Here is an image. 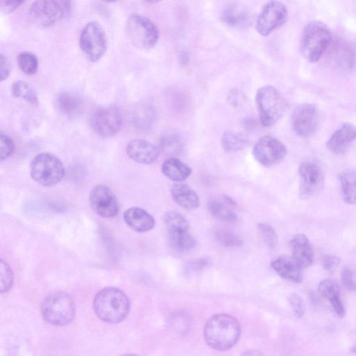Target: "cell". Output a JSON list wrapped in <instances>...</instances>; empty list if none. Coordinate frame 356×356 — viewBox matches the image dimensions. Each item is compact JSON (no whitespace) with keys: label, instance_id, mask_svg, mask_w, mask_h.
<instances>
[{"label":"cell","instance_id":"obj_16","mask_svg":"<svg viewBox=\"0 0 356 356\" xmlns=\"http://www.w3.org/2000/svg\"><path fill=\"white\" fill-rule=\"evenodd\" d=\"M127 154L133 161L141 164H151L159 156L158 147L144 139L131 140L127 146Z\"/></svg>","mask_w":356,"mask_h":356},{"label":"cell","instance_id":"obj_13","mask_svg":"<svg viewBox=\"0 0 356 356\" xmlns=\"http://www.w3.org/2000/svg\"><path fill=\"white\" fill-rule=\"evenodd\" d=\"M298 174L300 199H309L322 190L324 184V175L318 164L308 161H304L299 166Z\"/></svg>","mask_w":356,"mask_h":356},{"label":"cell","instance_id":"obj_39","mask_svg":"<svg viewBox=\"0 0 356 356\" xmlns=\"http://www.w3.org/2000/svg\"><path fill=\"white\" fill-rule=\"evenodd\" d=\"M289 302L297 317H302L305 314V304L301 296L297 293H292L289 297Z\"/></svg>","mask_w":356,"mask_h":356},{"label":"cell","instance_id":"obj_31","mask_svg":"<svg viewBox=\"0 0 356 356\" xmlns=\"http://www.w3.org/2000/svg\"><path fill=\"white\" fill-rule=\"evenodd\" d=\"M163 222L168 232L188 231L190 227L187 219L175 211H169L164 214Z\"/></svg>","mask_w":356,"mask_h":356},{"label":"cell","instance_id":"obj_35","mask_svg":"<svg viewBox=\"0 0 356 356\" xmlns=\"http://www.w3.org/2000/svg\"><path fill=\"white\" fill-rule=\"evenodd\" d=\"M13 283V274L9 265L3 259L1 260V292L10 290Z\"/></svg>","mask_w":356,"mask_h":356},{"label":"cell","instance_id":"obj_40","mask_svg":"<svg viewBox=\"0 0 356 356\" xmlns=\"http://www.w3.org/2000/svg\"><path fill=\"white\" fill-rule=\"evenodd\" d=\"M343 286L349 291H356V272L350 268L343 270L341 276Z\"/></svg>","mask_w":356,"mask_h":356},{"label":"cell","instance_id":"obj_14","mask_svg":"<svg viewBox=\"0 0 356 356\" xmlns=\"http://www.w3.org/2000/svg\"><path fill=\"white\" fill-rule=\"evenodd\" d=\"M319 119L318 111L315 105L302 104L292 113L291 127L297 136L308 138L316 131Z\"/></svg>","mask_w":356,"mask_h":356},{"label":"cell","instance_id":"obj_3","mask_svg":"<svg viewBox=\"0 0 356 356\" xmlns=\"http://www.w3.org/2000/svg\"><path fill=\"white\" fill-rule=\"evenodd\" d=\"M332 33L323 22L313 20L304 27L300 41V51L309 63L318 62L332 42Z\"/></svg>","mask_w":356,"mask_h":356},{"label":"cell","instance_id":"obj_10","mask_svg":"<svg viewBox=\"0 0 356 356\" xmlns=\"http://www.w3.org/2000/svg\"><path fill=\"white\" fill-rule=\"evenodd\" d=\"M90 125L95 134L103 137L115 135L120 129L122 116L115 106H103L95 109L90 115Z\"/></svg>","mask_w":356,"mask_h":356},{"label":"cell","instance_id":"obj_38","mask_svg":"<svg viewBox=\"0 0 356 356\" xmlns=\"http://www.w3.org/2000/svg\"><path fill=\"white\" fill-rule=\"evenodd\" d=\"M163 143L165 149L172 154H177L182 147L181 138L174 133L167 135L163 139Z\"/></svg>","mask_w":356,"mask_h":356},{"label":"cell","instance_id":"obj_48","mask_svg":"<svg viewBox=\"0 0 356 356\" xmlns=\"http://www.w3.org/2000/svg\"><path fill=\"white\" fill-rule=\"evenodd\" d=\"M102 1L107 2V3H113V2L116 1L117 0H102Z\"/></svg>","mask_w":356,"mask_h":356},{"label":"cell","instance_id":"obj_11","mask_svg":"<svg viewBox=\"0 0 356 356\" xmlns=\"http://www.w3.org/2000/svg\"><path fill=\"white\" fill-rule=\"evenodd\" d=\"M65 15V11L58 0H36L29 10L31 21L41 28L51 26Z\"/></svg>","mask_w":356,"mask_h":356},{"label":"cell","instance_id":"obj_41","mask_svg":"<svg viewBox=\"0 0 356 356\" xmlns=\"http://www.w3.org/2000/svg\"><path fill=\"white\" fill-rule=\"evenodd\" d=\"M25 0H0L1 10L5 13H10L17 9Z\"/></svg>","mask_w":356,"mask_h":356},{"label":"cell","instance_id":"obj_36","mask_svg":"<svg viewBox=\"0 0 356 356\" xmlns=\"http://www.w3.org/2000/svg\"><path fill=\"white\" fill-rule=\"evenodd\" d=\"M258 229L266 243L271 249H273L277 243V236L274 229L266 223L258 224Z\"/></svg>","mask_w":356,"mask_h":356},{"label":"cell","instance_id":"obj_6","mask_svg":"<svg viewBox=\"0 0 356 356\" xmlns=\"http://www.w3.org/2000/svg\"><path fill=\"white\" fill-rule=\"evenodd\" d=\"M31 178L43 186L58 184L65 175V168L61 161L54 154L41 152L35 155L30 165Z\"/></svg>","mask_w":356,"mask_h":356},{"label":"cell","instance_id":"obj_44","mask_svg":"<svg viewBox=\"0 0 356 356\" xmlns=\"http://www.w3.org/2000/svg\"><path fill=\"white\" fill-rule=\"evenodd\" d=\"M207 260H205L204 259H202L200 260H198L197 261H195L192 264V265H191L189 267H192V268H189L190 270H197L198 269H200L202 268L203 266H206V264H207Z\"/></svg>","mask_w":356,"mask_h":356},{"label":"cell","instance_id":"obj_12","mask_svg":"<svg viewBox=\"0 0 356 356\" xmlns=\"http://www.w3.org/2000/svg\"><path fill=\"white\" fill-rule=\"evenodd\" d=\"M287 18L288 10L285 5L279 1L271 0L264 6L257 19V31L260 35L267 36L284 24Z\"/></svg>","mask_w":356,"mask_h":356},{"label":"cell","instance_id":"obj_47","mask_svg":"<svg viewBox=\"0 0 356 356\" xmlns=\"http://www.w3.org/2000/svg\"><path fill=\"white\" fill-rule=\"evenodd\" d=\"M351 351L356 353V344H354L351 348Z\"/></svg>","mask_w":356,"mask_h":356},{"label":"cell","instance_id":"obj_42","mask_svg":"<svg viewBox=\"0 0 356 356\" xmlns=\"http://www.w3.org/2000/svg\"><path fill=\"white\" fill-rule=\"evenodd\" d=\"M323 267L327 271L334 272L340 264V259L334 255H325L323 258Z\"/></svg>","mask_w":356,"mask_h":356},{"label":"cell","instance_id":"obj_32","mask_svg":"<svg viewBox=\"0 0 356 356\" xmlns=\"http://www.w3.org/2000/svg\"><path fill=\"white\" fill-rule=\"evenodd\" d=\"M11 91L15 97H20L26 102L38 104V99L35 90L26 82L24 81H16L11 86Z\"/></svg>","mask_w":356,"mask_h":356},{"label":"cell","instance_id":"obj_15","mask_svg":"<svg viewBox=\"0 0 356 356\" xmlns=\"http://www.w3.org/2000/svg\"><path fill=\"white\" fill-rule=\"evenodd\" d=\"M93 211L103 218H113L119 212L118 201L111 188L103 184L95 186L90 193Z\"/></svg>","mask_w":356,"mask_h":356},{"label":"cell","instance_id":"obj_20","mask_svg":"<svg viewBox=\"0 0 356 356\" xmlns=\"http://www.w3.org/2000/svg\"><path fill=\"white\" fill-rule=\"evenodd\" d=\"M124 220L129 227L139 232L149 231L155 224L153 216L139 207H131L126 210Z\"/></svg>","mask_w":356,"mask_h":356},{"label":"cell","instance_id":"obj_46","mask_svg":"<svg viewBox=\"0 0 356 356\" xmlns=\"http://www.w3.org/2000/svg\"><path fill=\"white\" fill-rule=\"evenodd\" d=\"M163 0H145V1L149 4H155Z\"/></svg>","mask_w":356,"mask_h":356},{"label":"cell","instance_id":"obj_30","mask_svg":"<svg viewBox=\"0 0 356 356\" xmlns=\"http://www.w3.org/2000/svg\"><path fill=\"white\" fill-rule=\"evenodd\" d=\"M222 148L226 152H236L243 149L248 140L242 136L232 131H225L220 139Z\"/></svg>","mask_w":356,"mask_h":356},{"label":"cell","instance_id":"obj_8","mask_svg":"<svg viewBox=\"0 0 356 356\" xmlns=\"http://www.w3.org/2000/svg\"><path fill=\"white\" fill-rule=\"evenodd\" d=\"M79 47L92 62L102 58L107 49V39L103 27L97 22H90L83 28L79 37Z\"/></svg>","mask_w":356,"mask_h":356},{"label":"cell","instance_id":"obj_22","mask_svg":"<svg viewBox=\"0 0 356 356\" xmlns=\"http://www.w3.org/2000/svg\"><path fill=\"white\" fill-rule=\"evenodd\" d=\"M170 195L175 202L184 209L193 210L200 205L198 195L187 184H174L170 188Z\"/></svg>","mask_w":356,"mask_h":356},{"label":"cell","instance_id":"obj_28","mask_svg":"<svg viewBox=\"0 0 356 356\" xmlns=\"http://www.w3.org/2000/svg\"><path fill=\"white\" fill-rule=\"evenodd\" d=\"M168 238L170 245L178 251L192 250L196 245L195 238L188 231L168 232Z\"/></svg>","mask_w":356,"mask_h":356},{"label":"cell","instance_id":"obj_17","mask_svg":"<svg viewBox=\"0 0 356 356\" xmlns=\"http://www.w3.org/2000/svg\"><path fill=\"white\" fill-rule=\"evenodd\" d=\"M355 140L356 127L350 123H345L332 134L326 146L330 152L341 154L346 152Z\"/></svg>","mask_w":356,"mask_h":356},{"label":"cell","instance_id":"obj_26","mask_svg":"<svg viewBox=\"0 0 356 356\" xmlns=\"http://www.w3.org/2000/svg\"><path fill=\"white\" fill-rule=\"evenodd\" d=\"M336 64L344 70H351L356 65V50L349 43L339 42L333 49Z\"/></svg>","mask_w":356,"mask_h":356},{"label":"cell","instance_id":"obj_4","mask_svg":"<svg viewBox=\"0 0 356 356\" xmlns=\"http://www.w3.org/2000/svg\"><path fill=\"white\" fill-rule=\"evenodd\" d=\"M40 310L47 322L58 326L71 323L76 311L72 298L63 291H56L48 295L43 300Z\"/></svg>","mask_w":356,"mask_h":356},{"label":"cell","instance_id":"obj_25","mask_svg":"<svg viewBox=\"0 0 356 356\" xmlns=\"http://www.w3.org/2000/svg\"><path fill=\"white\" fill-rule=\"evenodd\" d=\"M59 112L69 118L79 115L82 111V101L76 94L70 92L60 93L56 101Z\"/></svg>","mask_w":356,"mask_h":356},{"label":"cell","instance_id":"obj_34","mask_svg":"<svg viewBox=\"0 0 356 356\" xmlns=\"http://www.w3.org/2000/svg\"><path fill=\"white\" fill-rule=\"evenodd\" d=\"M215 237L218 243L226 247H238L242 245L241 237L232 231L218 230L215 233Z\"/></svg>","mask_w":356,"mask_h":356},{"label":"cell","instance_id":"obj_1","mask_svg":"<svg viewBox=\"0 0 356 356\" xmlns=\"http://www.w3.org/2000/svg\"><path fill=\"white\" fill-rule=\"evenodd\" d=\"M241 332L240 324L234 317L226 314H218L207 321L204 338L211 348L227 350L237 343Z\"/></svg>","mask_w":356,"mask_h":356},{"label":"cell","instance_id":"obj_19","mask_svg":"<svg viewBox=\"0 0 356 356\" xmlns=\"http://www.w3.org/2000/svg\"><path fill=\"white\" fill-rule=\"evenodd\" d=\"M271 266L282 278L296 283L302 282V268L293 257H279L271 262Z\"/></svg>","mask_w":356,"mask_h":356},{"label":"cell","instance_id":"obj_5","mask_svg":"<svg viewBox=\"0 0 356 356\" xmlns=\"http://www.w3.org/2000/svg\"><path fill=\"white\" fill-rule=\"evenodd\" d=\"M255 99L261 124L265 127L273 126L286 110L284 97L273 86H265L257 90Z\"/></svg>","mask_w":356,"mask_h":356},{"label":"cell","instance_id":"obj_7","mask_svg":"<svg viewBox=\"0 0 356 356\" xmlns=\"http://www.w3.org/2000/svg\"><path fill=\"white\" fill-rule=\"evenodd\" d=\"M126 30L132 44L139 49L154 47L159 38L156 25L149 18L138 14L133 13L129 16Z\"/></svg>","mask_w":356,"mask_h":356},{"label":"cell","instance_id":"obj_9","mask_svg":"<svg viewBox=\"0 0 356 356\" xmlns=\"http://www.w3.org/2000/svg\"><path fill=\"white\" fill-rule=\"evenodd\" d=\"M252 152L254 159L265 167L280 163L287 154L286 146L280 140L268 135L254 143Z\"/></svg>","mask_w":356,"mask_h":356},{"label":"cell","instance_id":"obj_23","mask_svg":"<svg viewBox=\"0 0 356 356\" xmlns=\"http://www.w3.org/2000/svg\"><path fill=\"white\" fill-rule=\"evenodd\" d=\"M318 291L330 301L335 313L339 316L343 317L346 310L340 298V291L337 284L331 280H324L319 283Z\"/></svg>","mask_w":356,"mask_h":356},{"label":"cell","instance_id":"obj_33","mask_svg":"<svg viewBox=\"0 0 356 356\" xmlns=\"http://www.w3.org/2000/svg\"><path fill=\"white\" fill-rule=\"evenodd\" d=\"M18 66L21 71L27 75L36 73L38 68V60L32 53L23 51L18 54L17 58Z\"/></svg>","mask_w":356,"mask_h":356},{"label":"cell","instance_id":"obj_24","mask_svg":"<svg viewBox=\"0 0 356 356\" xmlns=\"http://www.w3.org/2000/svg\"><path fill=\"white\" fill-rule=\"evenodd\" d=\"M161 172L168 179L180 182L191 175L192 170L179 159L170 157L163 162Z\"/></svg>","mask_w":356,"mask_h":356},{"label":"cell","instance_id":"obj_21","mask_svg":"<svg viewBox=\"0 0 356 356\" xmlns=\"http://www.w3.org/2000/svg\"><path fill=\"white\" fill-rule=\"evenodd\" d=\"M293 258L302 268L309 266L314 258L309 239L304 234L295 235L291 241Z\"/></svg>","mask_w":356,"mask_h":356},{"label":"cell","instance_id":"obj_18","mask_svg":"<svg viewBox=\"0 0 356 356\" xmlns=\"http://www.w3.org/2000/svg\"><path fill=\"white\" fill-rule=\"evenodd\" d=\"M208 209L213 216L223 221L235 222L238 217L236 203L226 195L210 200L208 203Z\"/></svg>","mask_w":356,"mask_h":356},{"label":"cell","instance_id":"obj_45","mask_svg":"<svg viewBox=\"0 0 356 356\" xmlns=\"http://www.w3.org/2000/svg\"><path fill=\"white\" fill-rule=\"evenodd\" d=\"M180 60L182 63L186 64L188 60V54L186 51H181L180 54Z\"/></svg>","mask_w":356,"mask_h":356},{"label":"cell","instance_id":"obj_2","mask_svg":"<svg viewBox=\"0 0 356 356\" xmlns=\"http://www.w3.org/2000/svg\"><path fill=\"white\" fill-rule=\"evenodd\" d=\"M93 307L97 316L103 321L117 323L123 321L129 314V298L120 289L106 287L95 296Z\"/></svg>","mask_w":356,"mask_h":356},{"label":"cell","instance_id":"obj_27","mask_svg":"<svg viewBox=\"0 0 356 356\" xmlns=\"http://www.w3.org/2000/svg\"><path fill=\"white\" fill-rule=\"evenodd\" d=\"M339 182L344 201L356 204V172H343L339 176Z\"/></svg>","mask_w":356,"mask_h":356},{"label":"cell","instance_id":"obj_37","mask_svg":"<svg viewBox=\"0 0 356 356\" xmlns=\"http://www.w3.org/2000/svg\"><path fill=\"white\" fill-rule=\"evenodd\" d=\"M0 149L1 161L8 159L15 151V143L10 136L6 134H1Z\"/></svg>","mask_w":356,"mask_h":356},{"label":"cell","instance_id":"obj_43","mask_svg":"<svg viewBox=\"0 0 356 356\" xmlns=\"http://www.w3.org/2000/svg\"><path fill=\"white\" fill-rule=\"evenodd\" d=\"M1 62V71H0V76L1 81H3L6 79L10 73V63L6 56L3 54H1L0 57Z\"/></svg>","mask_w":356,"mask_h":356},{"label":"cell","instance_id":"obj_29","mask_svg":"<svg viewBox=\"0 0 356 356\" xmlns=\"http://www.w3.org/2000/svg\"><path fill=\"white\" fill-rule=\"evenodd\" d=\"M222 21L233 27H241L249 22L248 13L236 5L227 7L222 15Z\"/></svg>","mask_w":356,"mask_h":356}]
</instances>
